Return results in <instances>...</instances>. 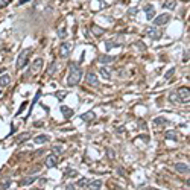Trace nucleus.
I'll return each mask as SVG.
<instances>
[{"instance_id": "nucleus-35", "label": "nucleus", "mask_w": 190, "mask_h": 190, "mask_svg": "<svg viewBox=\"0 0 190 190\" xmlns=\"http://www.w3.org/2000/svg\"><path fill=\"white\" fill-rule=\"evenodd\" d=\"M65 190H75V185H67Z\"/></svg>"}, {"instance_id": "nucleus-31", "label": "nucleus", "mask_w": 190, "mask_h": 190, "mask_svg": "<svg viewBox=\"0 0 190 190\" xmlns=\"http://www.w3.org/2000/svg\"><path fill=\"white\" fill-rule=\"evenodd\" d=\"M11 185V182L9 181H6V182H2V185H0V188H8Z\"/></svg>"}, {"instance_id": "nucleus-16", "label": "nucleus", "mask_w": 190, "mask_h": 190, "mask_svg": "<svg viewBox=\"0 0 190 190\" xmlns=\"http://www.w3.org/2000/svg\"><path fill=\"white\" fill-rule=\"evenodd\" d=\"M113 56H110V55H101L99 56V62L101 64H108V62H113Z\"/></svg>"}, {"instance_id": "nucleus-5", "label": "nucleus", "mask_w": 190, "mask_h": 190, "mask_svg": "<svg viewBox=\"0 0 190 190\" xmlns=\"http://www.w3.org/2000/svg\"><path fill=\"white\" fill-rule=\"evenodd\" d=\"M85 79H87V84H88V85H93V87H96V85L99 84L98 76L94 75L93 72H88V73H87V76H85Z\"/></svg>"}, {"instance_id": "nucleus-3", "label": "nucleus", "mask_w": 190, "mask_h": 190, "mask_svg": "<svg viewBox=\"0 0 190 190\" xmlns=\"http://www.w3.org/2000/svg\"><path fill=\"white\" fill-rule=\"evenodd\" d=\"M175 98H176L181 104H188V101H190V90H188V87H181V88H178Z\"/></svg>"}, {"instance_id": "nucleus-24", "label": "nucleus", "mask_w": 190, "mask_h": 190, "mask_svg": "<svg viewBox=\"0 0 190 190\" xmlns=\"http://www.w3.org/2000/svg\"><path fill=\"white\" fill-rule=\"evenodd\" d=\"M161 123H163V125H166V123H167V120H166L164 117H157V119H155V125H161Z\"/></svg>"}, {"instance_id": "nucleus-36", "label": "nucleus", "mask_w": 190, "mask_h": 190, "mask_svg": "<svg viewBox=\"0 0 190 190\" xmlns=\"http://www.w3.org/2000/svg\"><path fill=\"white\" fill-rule=\"evenodd\" d=\"M26 2H31V0H20V5H23V3H26Z\"/></svg>"}, {"instance_id": "nucleus-26", "label": "nucleus", "mask_w": 190, "mask_h": 190, "mask_svg": "<svg viewBox=\"0 0 190 190\" xmlns=\"http://www.w3.org/2000/svg\"><path fill=\"white\" fill-rule=\"evenodd\" d=\"M173 73H175V67H172V68H170V70H169V72H167V73L164 75V79H169V78H170V76H172Z\"/></svg>"}, {"instance_id": "nucleus-12", "label": "nucleus", "mask_w": 190, "mask_h": 190, "mask_svg": "<svg viewBox=\"0 0 190 190\" xmlns=\"http://www.w3.org/2000/svg\"><path fill=\"white\" fill-rule=\"evenodd\" d=\"M175 6H176V0H164L163 2L164 9H175Z\"/></svg>"}, {"instance_id": "nucleus-8", "label": "nucleus", "mask_w": 190, "mask_h": 190, "mask_svg": "<svg viewBox=\"0 0 190 190\" xmlns=\"http://www.w3.org/2000/svg\"><path fill=\"white\" fill-rule=\"evenodd\" d=\"M43 64H44L43 58H35V59H34V62H32V72H34V73L40 72V70H41V67H43Z\"/></svg>"}, {"instance_id": "nucleus-19", "label": "nucleus", "mask_w": 190, "mask_h": 190, "mask_svg": "<svg viewBox=\"0 0 190 190\" xmlns=\"http://www.w3.org/2000/svg\"><path fill=\"white\" fill-rule=\"evenodd\" d=\"M9 82H11V78H9L8 75H5V76L0 78V85H2V87H8Z\"/></svg>"}, {"instance_id": "nucleus-22", "label": "nucleus", "mask_w": 190, "mask_h": 190, "mask_svg": "<svg viewBox=\"0 0 190 190\" xmlns=\"http://www.w3.org/2000/svg\"><path fill=\"white\" fill-rule=\"evenodd\" d=\"M58 35H59V38H65V37H67V29H65V28H59Z\"/></svg>"}, {"instance_id": "nucleus-10", "label": "nucleus", "mask_w": 190, "mask_h": 190, "mask_svg": "<svg viewBox=\"0 0 190 190\" xmlns=\"http://www.w3.org/2000/svg\"><path fill=\"white\" fill-rule=\"evenodd\" d=\"M175 170H178L179 173H188V164L185 163H175Z\"/></svg>"}, {"instance_id": "nucleus-23", "label": "nucleus", "mask_w": 190, "mask_h": 190, "mask_svg": "<svg viewBox=\"0 0 190 190\" xmlns=\"http://www.w3.org/2000/svg\"><path fill=\"white\" fill-rule=\"evenodd\" d=\"M34 181H35V178H32V176H31V178H26V179L22 181V185H29V184H32Z\"/></svg>"}, {"instance_id": "nucleus-6", "label": "nucleus", "mask_w": 190, "mask_h": 190, "mask_svg": "<svg viewBox=\"0 0 190 190\" xmlns=\"http://www.w3.org/2000/svg\"><path fill=\"white\" fill-rule=\"evenodd\" d=\"M70 50H72V44H70V43H62L61 47H59V55H61V58L68 56Z\"/></svg>"}, {"instance_id": "nucleus-1", "label": "nucleus", "mask_w": 190, "mask_h": 190, "mask_svg": "<svg viewBox=\"0 0 190 190\" xmlns=\"http://www.w3.org/2000/svg\"><path fill=\"white\" fill-rule=\"evenodd\" d=\"M82 79V68L78 67V64H70V72L67 76V85L68 87H75L81 82Z\"/></svg>"}, {"instance_id": "nucleus-29", "label": "nucleus", "mask_w": 190, "mask_h": 190, "mask_svg": "<svg viewBox=\"0 0 190 190\" xmlns=\"http://www.w3.org/2000/svg\"><path fill=\"white\" fill-rule=\"evenodd\" d=\"M11 2V0H0V8H3V6H6L8 3Z\"/></svg>"}, {"instance_id": "nucleus-4", "label": "nucleus", "mask_w": 190, "mask_h": 190, "mask_svg": "<svg viewBox=\"0 0 190 190\" xmlns=\"http://www.w3.org/2000/svg\"><path fill=\"white\" fill-rule=\"evenodd\" d=\"M169 20H170L169 14H161V15H158V17L154 18V26H163V25L169 23Z\"/></svg>"}, {"instance_id": "nucleus-27", "label": "nucleus", "mask_w": 190, "mask_h": 190, "mask_svg": "<svg viewBox=\"0 0 190 190\" xmlns=\"http://www.w3.org/2000/svg\"><path fill=\"white\" fill-rule=\"evenodd\" d=\"M135 46H137V49H140V50H142V52H143V50H145V49H146V47H145V44H143V43H142V41H138V43H135Z\"/></svg>"}, {"instance_id": "nucleus-13", "label": "nucleus", "mask_w": 190, "mask_h": 190, "mask_svg": "<svg viewBox=\"0 0 190 190\" xmlns=\"http://www.w3.org/2000/svg\"><path fill=\"white\" fill-rule=\"evenodd\" d=\"M81 119H82V120H85V122H91V120L96 119V116H94V113H93V111H88V113L82 114V116H81Z\"/></svg>"}, {"instance_id": "nucleus-9", "label": "nucleus", "mask_w": 190, "mask_h": 190, "mask_svg": "<svg viewBox=\"0 0 190 190\" xmlns=\"http://www.w3.org/2000/svg\"><path fill=\"white\" fill-rule=\"evenodd\" d=\"M145 12H146V18H148V20L155 18V9H154L152 5H146V6H145Z\"/></svg>"}, {"instance_id": "nucleus-2", "label": "nucleus", "mask_w": 190, "mask_h": 190, "mask_svg": "<svg viewBox=\"0 0 190 190\" xmlns=\"http://www.w3.org/2000/svg\"><path fill=\"white\" fill-rule=\"evenodd\" d=\"M32 53V49H25L20 52L18 58H17V62H15V68L17 70H22L26 67V64L29 62V55Z\"/></svg>"}, {"instance_id": "nucleus-14", "label": "nucleus", "mask_w": 190, "mask_h": 190, "mask_svg": "<svg viewBox=\"0 0 190 190\" xmlns=\"http://www.w3.org/2000/svg\"><path fill=\"white\" fill-rule=\"evenodd\" d=\"M146 35L149 37V38H152V40H158L160 38V35H158V32H157V29H148L146 31Z\"/></svg>"}, {"instance_id": "nucleus-20", "label": "nucleus", "mask_w": 190, "mask_h": 190, "mask_svg": "<svg viewBox=\"0 0 190 190\" xmlns=\"http://www.w3.org/2000/svg\"><path fill=\"white\" fill-rule=\"evenodd\" d=\"M28 138H31V134H29V132H26V134H22L20 137H17L15 143H17V145H20V143H23V142H25V140H28Z\"/></svg>"}, {"instance_id": "nucleus-32", "label": "nucleus", "mask_w": 190, "mask_h": 190, "mask_svg": "<svg viewBox=\"0 0 190 190\" xmlns=\"http://www.w3.org/2000/svg\"><path fill=\"white\" fill-rule=\"evenodd\" d=\"M55 68H56V65H55V64H52V65H50V68H49V73L52 75V73L55 72Z\"/></svg>"}, {"instance_id": "nucleus-18", "label": "nucleus", "mask_w": 190, "mask_h": 190, "mask_svg": "<svg viewBox=\"0 0 190 190\" xmlns=\"http://www.w3.org/2000/svg\"><path fill=\"white\" fill-rule=\"evenodd\" d=\"M46 142H49V135H37L35 137V143L37 145H43Z\"/></svg>"}, {"instance_id": "nucleus-33", "label": "nucleus", "mask_w": 190, "mask_h": 190, "mask_svg": "<svg viewBox=\"0 0 190 190\" xmlns=\"http://www.w3.org/2000/svg\"><path fill=\"white\" fill-rule=\"evenodd\" d=\"M53 151H56V152H62V146H53Z\"/></svg>"}, {"instance_id": "nucleus-11", "label": "nucleus", "mask_w": 190, "mask_h": 190, "mask_svg": "<svg viewBox=\"0 0 190 190\" xmlns=\"http://www.w3.org/2000/svg\"><path fill=\"white\" fill-rule=\"evenodd\" d=\"M101 185H102V181H99V179H96V181H88V184H87V187H88L90 190H99Z\"/></svg>"}, {"instance_id": "nucleus-17", "label": "nucleus", "mask_w": 190, "mask_h": 190, "mask_svg": "<svg viewBox=\"0 0 190 190\" xmlns=\"http://www.w3.org/2000/svg\"><path fill=\"white\" fill-rule=\"evenodd\" d=\"M61 113L65 116V119H70V117L73 116V110H70L68 107H64V105L61 107Z\"/></svg>"}, {"instance_id": "nucleus-25", "label": "nucleus", "mask_w": 190, "mask_h": 190, "mask_svg": "<svg viewBox=\"0 0 190 190\" xmlns=\"http://www.w3.org/2000/svg\"><path fill=\"white\" fill-rule=\"evenodd\" d=\"M87 184H88V181H87V179H84V178H81V179L76 182V185H78V187H85Z\"/></svg>"}, {"instance_id": "nucleus-15", "label": "nucleus", "mask_w": 190, "mask_h": 190, "mask_svg": "<svg viewBox=\"0 0 190 190\" xmlns=\"http://www.w3.org/2000/svg\"><path fill=\"white\" fill-rule=\"evenodd\" d=\"M91 31H93V34L96 35V37L105 34V29H102V28H99V26H96V25H91Z\"/></svg>"}, {"instance_id": "nucleus-28", "label": "nucleus", "mask_w": 190, "mask_h": 190, "mask_svg": "<svg viewBox=\"0 0 190 190\" xmlns=\"http://www.w3.org/2000/svg\"><path fill=\"white\" fill-rule=\"evenodd\" d=\"M65 94H67V93H65V91H58V93H56V96H58V99H59V101H61V99H62V98H64V96H65Z\"/></svg>"}, {"instance_id": "nucleus-7", "label": "nucleus", "mask_w": 190, "mask_h": 190, "mask_svg": "<svg viewBox=\"0 0 190 190\" xmlns=\"http://www.w3.org/2000/svg\"><path fill=\"white\" fill-rule=\"evenodd\" d=\"M56 164H58V155H56V154L49 155L47 160H46V166H47L49 169H52V167H55Z\"/></svg>"}, {"instance_id": "nucleus-30", "label": "nucleus", "mask_w": 190, "mask_h": 190, "mask_svg": "<svg viewBox=\"0 0 190 190\" xmlns=\"http://www.w3.org/2000/svg\"><path fill=\"white\" fill-rule=\"evenodd\" d=\"M64 173H65V176H73V175H76V172H75V170H65Z\"/></svg>"}, {"instance_id": "nucleus-34", "label": "nucleus", "mask_w": 190, "mask_h": 190, "mask_svg": "<svg viewBox=\"0 0 190 190\" xmlns=\"http://www.w3.org/2000/svg\"><path fill=\"white\" fill-rule=\"evenodd\" d=\"M137 11H138L137 8H131V11H129V14H132V15H134V14H137Z\"/></svg>"}, {"instance_id": "nucleus-21", "label": "nucleus", "mask_w": 190, "mask_h": 190, "mask_svg": "<svg viewBox=\"0 0 190 190\" xmlns=\"http://www.w3.org/2000/svg\"><path fill=\"white\" fill-rule=\"evenodd\" d=\"M99 72H101V75H102V78H104V79H110V78H111V75H110V70H108V68L102 67Z\"/></svg>"}]
</instances>
